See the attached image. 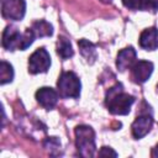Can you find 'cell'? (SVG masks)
Instances as JSON below:
<instances>
[{
    "instance_id": "1",
    "label": "cell",
    "mask_w": 158,
    "mask_h": 158,
    "mask_svg": "<svg viewBox=\"0 0 158 158\" xmlns=\"http://www.w3.org/2000/svg\"><path fill=\"white\" fill-rule=\"evenodd\" d=\"M106 107L114 115H127L131 110L132 104L135 102V98L123 91L121 84H116L110 88L106 94Z\"/></svg>"
},
{
    "instance_id": "2",
    "label": "cell",
    "mask_w": 158,
    "mask_h": 158,
    "mask_svg": "<svg viewBox=\"0 0 158 158\" xmlns=\"http://www.w3.org/2000/svg\"><path fill=\"white\" fill-rule=\"evenodd\" d=\"M36 38L31 28H27L23 33L14 26H7L2 32V47L7 51L26 49Z\"/></svg>"
},
{
    "instance_id": "3",
    "label": "cell",
    "mask_w": 158,
    "mask_h": 158,
    "mask_svg": "<svg viewBox=\"0 0 158 158\" xmlns=\"http://www.w3.org/2000/svg\"><path fill=\"white\" fill-rule=\"evenodd\" d=\"M75 143L79 154L83 157H93L95 153V132L91 127L80 125L75 127Z\"/></svg>"
},
{
    "instance_id": "4",
    "label": "cell",
    "mask_w": 158,
    "mask_h": 158,
    "mask_svg": "<svg viewBox=\"0 0 158 158\" xmlns=\"http://www.w3.org/2000/svg\"><path fill=\"white\" fill-rule=\"evenodd\" d=\"M58 93L64 99H77L80 95V80L73 72H63L57 81Z\"/></svg>"
},
{
    "instance_id": "5",
    "label": "cell",
    "mask_w": 158,
    "mask_h": 158,
    "mask_svg": "<svg viewBox=\"0 0 158 158\" xmlns=\"http://www.w3.org/2000/svg\"><path fill=\"white\" fill-rule=\"evenodd\" d=\"M51 67L49 53L44 48H37L28 58V72L31 74L46 73Z\"/></svg>"
},
{
    "instance_id": "6",
    "label": "cell",
    "mask_w": 158,
    "mask_h": 158,
    "mask_svg": "<svg viewBox=\"0 0 158 158\" xmlns=\"http://www.w3.org/2000/svg\"><path fill=\"white\" fill-rule=\"evenodd\" d=\"M26 2L25 0H4L1 14L4 19L20 21L25 16Z\"/></svg>"
},
{
    "instance_id": "7",
    "label": "cell",
    "mask_w": 158,
    "mask_h": 158,
    "mask_svg": "<svg viewBox=\"0 0 158 158\" xmlns=\"http://www.w3.org/2000/svg\"><path fill=\"white\" fill-rule=\"evenodd\" d=\"M152 72H153V63L152 62L138 60L132 67V79L136 83L142 84L149 79Z\"/></svg>"
},
{
    "instance_id": "8",
    "label": "cell",
    "mask_w": 158,
    "mask_h": 158,
    "mask_svg": "<svg viewBox=\"0 0 158 158\" xmlns=\"http://www.w3.org/2000/svg\"><path fill=\"white\" fill-rule=\"evenodd\" d=\"M36 99H37V101L41 106L49 110V109H53L57 105L58 93L52 88L43 86V88H40L36 91Z\"/></svg>"
},
{
    "instance_id": "9",
    "label": "cell",
    "mask_w": 158,
    "mask_h": 158,
    "mask_svg": "<svg viewBox=\"0 0 158 158\" xmlns=\"http://www.w3.org/2000/svg\"><path fill=\"white\" fill-rule=\"evenodd\" d=\"M152 125H153V118L151 116H148V115H141V116H138L133 121V123L131 126L133 137L137 138V139L144 137L151 131Z\"/></svg>"
},
{
    "instance_id": "10",
    "label": "cell",
    "mask_w": 158,
    "mask_h": 158,
    "mask_svg": "<svg viewBox=\"0 0 158 158\" xmlns=\"http://www.w3.org/2000/svg\"><path fill=\"white\" fill-rule=\"evenodd\" d=\"M136 51L132 47H127L121 49L117 53V58H116V67L120 72H125L126 69L131 68V65H133L136 62Z\"/></svg>"
},
{
    "instance_id": "11",
    "label": "cell",
    "mask_w": 158,
    "mask_h": 158,
    "mask_svg": "<svg viewBox=\"0 0 158 158\" xmlns=\"http://www.w3.org/2000/svg\"><path fill=\"white\" fill-rule=\"evenodd\" d=\"M139 46L146 51H154L158 47V30L156 27L146 28L139 36Z\"/></svg>"
},
{
    "instance_id": "12",
    "label": "cell",
    "mask_w": 158,
    "mask_h": 158,
    "mask_svg": "<svg viewBox=\"0 0 158 158\" xmlns=\"http://www.w3.org/2000/svg\"><path fill=\"white\" fill-rule=\"evenodd\" d=\"M78 46H79V49H80V53H81V56L88 60V62H90V63H93L95 59H96V57H98V54H96V49H95V46L91 43V42H89L88 40H79L78 41Z\"/></svg>"
},
{
    "instance_id": "13",
    "label": "cell",
    "mask_w": 158,
    "mask_h": 158,
    "mask_svg": "<svg viewBox=\"0 0 158 158\" xmlns=\"http://www.w3.org/2000/svg\"><path fill=\"white\" fill-rule=\"evenodd\" d=\"M32 32L35 33L36 37H46V36H52L53 33V27L49 22L44 20H38L32 23L31 26Z\"/></svg>"
},
{
    "instance_id": "14",
    "label": "cell",
    "mask_w": 158,
    "mask_h": 158,
    "mask_svg": "<svg viewBox=\"0 0 158 158\" xmlns=\"http://www.w3.org/2000/svg\"><path fill=\"white\" fill-rule=\"evenodd\" d=\"M57 53L63 59H67L69 57H73L74 51H73L72 44H70V42H69L68 38H65V37H59L58 38V41H57Z\"/></svg>"
},
{
    "instance_id": "15",
    "label": "cell",
    "mask_w": 158,
    "mask_h": 158,
    "mask_svg": "<svg viewBox=\"0 0 158 158\" xmlns=\"http://www.w3.org/2000/svg\"><path fill=\"white\" fill-rule=\"evenodd\" d=\"M12 79H14L12 65L5 60H1V63H0V83L4 85L6 83H10Z\"/></svg>"
},
{
    "instance_id": "16",
    "label": "cell",
    "mask_w": 158,
    "mask_h": 158,
    "mask_svg": "<svg viewBox=\"0 0 158 158\" xmlns=\"http://www.w3.org/2000/svg\"><path fill=\"white\" fill-rule=\"evenodd\" d=\"M123 5L131 10H142L143 9V0H122Z\"/></svg>"
},
{
    "instance_id": "17",
    "label": "cell",
    "mask_w": 158,
    "mask_h": 158,
    "mask_svg": "<svg viewBox=\"0 0 158 158\" xmlns=\"http://www.w3.org/2000/svg\"><path fill=\"white\" fill-rule=\"evenodd\" d=\"M143 9L156 11L158 9V0H143Z\"/></svg>"
},
{
    "instance_id": "18",
    "label": "cell",
    "mask_w": 158,
    "mask_h": 158,
    "mask_svg": "<svg viewBox=\"0 0 158 158\" xmlns=\"http://www.w3.org/2000/svg\"><path fill=\"white\" fill-rule=\"evenodd\" d=\"M99 156H101V157H105V156L117 157V153H116L115 151H112L110 147H102V148L99 151Z\"/></svg>"
},
{
    "instance_id": "19",
    "label": "cell",
    "mask_w": 158,
    "mask_h": 158,
    "mask_svg": "<svg viewBox=\"0 0 158 158\" xmlns=\"http://www.w3.org/2000/svg\"><path fill=\"white\" fill-rule=\"evenodd\" d=\"M152 156H153V157H158V144H157V146H156V148L153 149Z\"/></svg>"
},
{
    "instance_id": "20",
    "label": "cell",
    "mask_w": 158,
    "mask_h": 158,
    "mask_svg": "<svg viewBox=\"0 0 158 158\" xmlns=\"http://www.w3.org/2000/svg\"><path fill=\"white\" fill-rule=\"evenodd\" d=\"M100 1H102V2H105V4H110L112 0H100Z\"/></svg>"
}]
</instances>
